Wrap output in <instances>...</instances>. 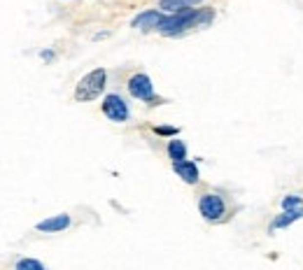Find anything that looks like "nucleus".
<instances>
[{"instance_id":"nucleus-1","label":"nucleus","mask_w":303,"mask_h":270,"mask_svg":"<svg viewBox=\"0 0 303 270\" xmlns=\"http://www.w3.org/2000/svg\"><path fill=\"white\" fill-rule=\"evenodd\" d=\"M215 19V12L212 10H189V7H182V10L173 12L170 17H163L161 23L157 26V31L161 35H180V33L189 31V28H201V26H208L210 21Z\"/></svg>"},{"instance_id":"nucleus-2","label":"nucleus","mask_w":303,"mask_h":270,"mask_svg":"<svg viewBox=\"0 0 303 270\" xmlns=\"http://www.w3.org/2000/svg\"><path fill=\"white\" fill-rule=\"evenodd\" d=\"M105 82H107V73H105L103 68H96V70H91L89 75H84L82 79H80L77 89H75V98L80 103L94 100V98H98V96L103 94Z\"/></svg>"},{"instance_id":"nucleus-3","label":"nucleus","mask_w":303,"mask_h":270,"mask_svg":"<svg viewBox=\"0 0 303 270\" xmlns=\"http://www.w3.org/2000/svg\"><path fill=\"white\" fill-rule=\"evenodd\" d=\"M199 210L208 221H220L226 214V203L220 193H203L199 200Z\"/></svg>"},{"instance_id":"nucleus-4","label":"nucleus","mask_w":303,"mask_h":270,"mask_svg":"<svg viewBox=\"0 0 303 270\" xmlns=\"http://www.w3.org/2000/svg\"><path fill=\"white\" fill-rule=\"evenodd\" d=\"M128 91H131V96L138 98V100L159 103L157 98H154V86H152V79H149L147 75H142V73L133 75V77L128 79Z\"/></svg>"},{"instance_id":"nucleus-5","label":"nucleus","mask_w":303,"mask_h":270,"mask_svg":"<svg viewBox=\"0 0 303 270\" xmlns=\"http://www.w3.org/2000/svg\"><path fill=\"white\" fill-rule=\"evenodd\" d=\"M103 112L107 119H112L117 124H124L126 119H128V105L124 103V98H119L117 94H110V96H105V100H103Z\"/></svg>"},{"instance_id":"nucleus-6","label":"nucleus","mask_w":303,"mask_h":270,"mask_svg":"<svg viewBox=\"0 0 303 270\" xmlns=\"http://www.w3.org/2000/svg\"><path fill=\"white\" fill-rule=\"evenodd\" d=\"M163 19V14L159 10H147L142 14H138L136 19H133V28H140V31H152V28H157L159 23Z\"/></svg>"},{"instance_id":"nucleus-7","label":"nucleus","mask_w":303,"mask_h":270,"mask_svg":"<svg viewBox=\"0 0 303 270\" xmlns=\"http://www.w3.org/2000/svg\"><path fill=\"white\" fill-rule=\"evenodd\" d=\"M173 170L178 173L187 184H196L199 182V168H196V163H191V161H173Z\"/></svg>"},{"instance_id":"nucleus-8","label":"nucleus","mask_w":303,"mask_h":270,"mask_svg":"<svg viewBox=\"0 0 303 270\" xmlns=\"http://www.w3.org/2000/svg\"><path fill=\"white\" fill-rule=\"evenodd\" d=\"M68 226H70V217L68 214H56V217H49V219H44V221H40L35 229L44 231V233H59V231L68 229Z\"/></svg>"},{"instance_id":"nucleus-9","label":"nucleus","mask_w":303,"mask_h":270,"mask_svg":"<svg viewBox=\"0 0 303 270\" xmlns=\"http://www.w3.org/2000/svg\"><path fill=\"white\" fill-rule=\"evenodd\" d=\"M301 217H303V208H299V210H287L284 214H280V217H275V219H273L271 231H273V229H284V226H289V224H294L296 219H301Z\"/></svg>"},{"instance_id":"nucleus-10","label":"nucleus","mask_w":303,"mask_h":270,"mask_svg":"<svg viewBox=\"0 0 303 270\" xmlns=\"http://www.w3.org/2000/svg\"><path fill=\"white\" fill-rule=\"evenodd\" d=\"M168 156L173 158V161H182V158H187V147L182 140H170L168 142Z\"/></svg>"},{"instance_id":"nucleus-11","label":"nucleus","mask_w":303,"mask_h":270,"mask_svg":"<svg viewBox=\"0 0 303 270\" xmlns=\"http://www.w3.org/2000/svg\"><path fill=\"white\" fill-rule=\"evenodd\" d=\"M17 268H19V270H44V266H42L40 261H33V259H21L19 263H17Z\"/></svg>"},{"instance_id":"nucleus-12","label":"nucleus","mask_w":303,"mask_h":270,"mask_svg":"<svg viewBox=\"0 0 303 270\" xmlns=\"http://www.w3.org/2000/svg\"><path fill=\"white\" fill-rule=\"evenodd\" d=\"M182 7H189V5H184L182 0H161V10L166 12H178Z\"/></svg>"},{"instance_id":"nucleus-13","label":"nucleus","mask_w":303,"mask_h":270,"mask_svg":"<svg viewBox=\"0 0 303 270\" xmlns=\"http://www.w3.org/2000/svg\"><path fill=\"white\" fill-rule=\"evenodd\" d=\"M283 208H284V210H299V208H301V198L287 196V198L283 200Z\"/></svg>"},{"instance_id":"nucleus-14","label":"nucleus","mask_w":303,"mask_h":270,"mask_svg":"<svg viewBox=\"0 0 303 270\" xmlns=\"http://www.w3.org/2000/svg\"><path fill=\"white\" fill-rule=\"evenodd\" d=\"M154 133H157V135H170V137H175L180 131H178V128H173V126H157V128H154Z\"/></svg>"},{"instance_id":"nucleus-15","label":"nucleus","mask_w":303,"mask_h":270,"mask_svg":"<svg viewBox=\"0 0 303 270\" xmlns=\"http://www.w3.org/2000/svg\"><path fill=\"white\" fill-rule=\"evenodd\" d=\"M42 58H47V61H52V58H54V54H52V52H42Z\"/></svg>"},{"instance_id":"nucleus-16","label":"nucleus","mask_w":303,"mask_h":270,"mask_svg":"<svg viewBox=\"0 0 303 270\" xmlns=\"http://www.w3.org/2000/svg\"><path fill=\"white\" fill-rule=\"evenodd\" d=\"M184 5H199V2H203V0H182Z\"/></svg>"}]
</instances>
